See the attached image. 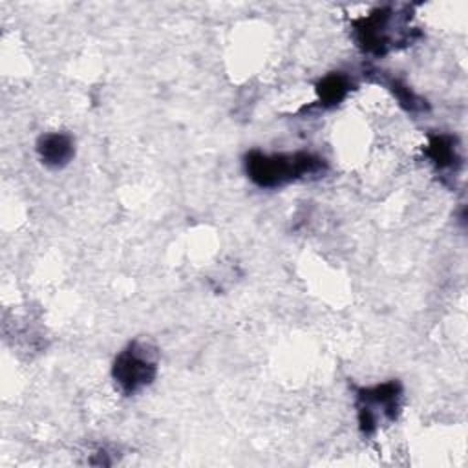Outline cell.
Segmentation results:
<instances>
[{
    "instance_id": "obj_5",
    "label": "cell",
    "mask_w": 468,
    "mask_h": 468,
    "mask_svg": "<svg viewBox=\"0 0 468 468\" xmlns=\"http://www.w3.org/2000/svg\"><path fill=\"white\" fill-rule=\"evenodd\" d=\"M347 88H349V82H347L346 77H342V75H329L318 86L320 101L324 104H327V106L338 104L346 97Z\"/></svg>"
},
{
    "instance_id": "obj_6",
    "label": "cell",
    "mask_w": 468,
    "mask_h": 468,
    "mask_svg": "<svg viewBox=\"0 0 468 468\" xmlns=\"http://www.w3.org/2000/svg\"><path fill=\"white\" fill-rule=\"evenodd\" d=\"M430 157L433 159V163L441 168L444 166H450L457 157H455V146H453V139L452 137H446V135H437V137H431L430 141Z\"/></svg>"
},
{
    "instance_id": "obj_3",
    "label": "cell",
    "mask_w": 468,
    "mask_h": 468,
    "mask_svg": "<svg viewBox=\"0 0 468 468\" xmlns=\"http://www.w3.org/2000/svg\"><path fill=\"white\" fill-rule=\"evenodd\" d=\"M400 388L397 382L378 384L375 388L362 389L358 393V422L366 433H371L378 428L382 419H395L399 410Z\"/></svg>"
},
{
    "instance_id": "obj_4",
    "label": "cell",
    "mask_w": 468,
    "mask_h": 468,
    "mask_svg": "<svg viewBox=\"0 0 468 468\" xmlns=\"http://www.w3.org/2000/svg\"><path fill=\"white\" fill-rule=\"evenodd\" d=\"M37 152H38L44 165L53 166V168H60V166L68 165L73 157V152H75L73 139L68 133H62V132L46 133L38 139Z\"/></svg>"
},
{
    "instance_id": "obj_2",
    "label": "cell",
    "mask_w": 468,
    "mask_h": 468,
    "mask_svg": "<svg viewBox=\"0 0 468 468\" xmlns=\"http://www.w3.org/2000/svg\"><path fill=\"white\" fill-rule=\"evenodd\" d=\"M113 380L126 395H133L146 388L157 375L154 351L141 342H132L122 349L113 362Z\"/></svg>"
},
{
    "instance_id": "obj_1",
    "label": "cell",
    "mask_w": 468,
    "mask_h": 468,
    "mask_svg": "<svg viewBox=\"0 0 468 468\" xmlns=\"http://www.w3.org/2000/svg\"><path fill=\"white\" fill-rule=\"evenodd\" d=\"M249 177L263 188H276L283 186L294 179L314 176L324 170V159L307 154H261L250 152L245 161Z\"/></svg>"
}]
</instances>
